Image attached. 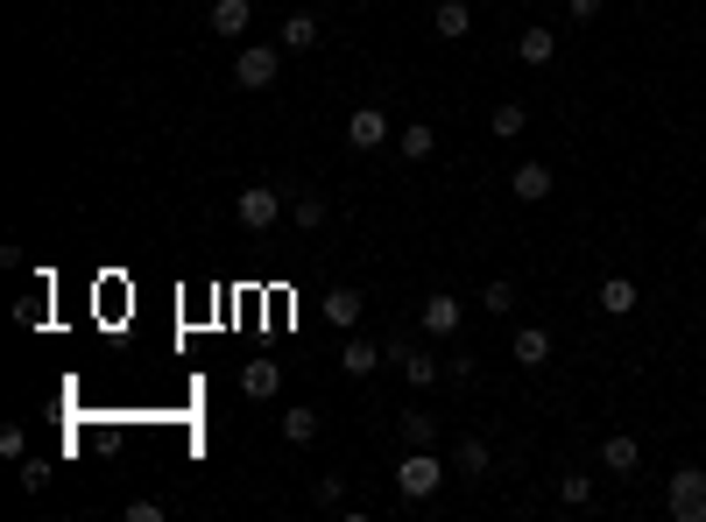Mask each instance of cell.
<instances>
[{
    "mask_svg": "<svg viewBox=\"0 0 706 522\" xmlns=\"http://www.w3.org/2000/svg\"><path fill=\"white\" fill-rule=\"evenodd\" d=\"M446 459H438V452H417V444H410V452H403V467H396V494H403V501H431L438 488H446Z\"/></svg>",
    "mask_w": 706,
    "mask_h": 522,
    "instance_id": "obj_1",
    "label": "cell"
},
{
    "mask_svg": "<svg viewBox=\"0 0 706 522\" xmlns=\"http://www.w3.org/2000/svg\"><path fill=\"white\" fill-rule=\"evenodd\" d=\"M664 515L672 522H706V467H678L664 480Z\"/></svg>",
    "mask_w": 706,
    "mask_h": 522,
    "instance_id": "obj_2",
    "label": "cell"
},
{
    "mask_svg": "<svg viewBox=\"0 0 706 522\" xmlns=\"http://www.w3.org/2000/svg\"><path fill=\"white\" fill-rule=\"evenodd\" d=\"M283 79V50L276 43H247L241 57H234V85L241 92H269Z\"/></svg>",
    "mask_w": 706,
    "mask_h": 522,
    "instance_id": "obj_3",
    "label": "cell"
},
{
    "mask_svg": "<svg viewBox=\"0 0 706 522\" xmlns=\"http://www.w3.org/2000/svg\"><path fill=\"white\" fill-rule=\"evenodd\" d=\"M381 354H389L396 367H403L410 389H438V375H446V360L431 354V346H410V339H381Z\"/></svg>",
    "mask_w": 706,
    "mask_h": 522,
    "instance_id": "obj_4",
    "label": "cell"
},
{
    "mask_svg": "<svg viewBox=\"0 0 706 522\" xmlns=\"http://www.w3.org/2000/svg\"><path fill=\"white\" fill-rule=\"evenodd\" d=\"M283 212H290V205H283V191H269V184H247L241 198H234V219L247 226V234H269Z\"/></svg>",
    "mask_w": 706,
    "mask_h": 522,
    "instance_id": "obj_5",
    "label": "cell"
},
{
    "mask_svg": "<svg viewBox=\"0 0 706 522\" xmlns=\"http://www.w3.org/2000/svg\"><path fill=\"white\" fill-rule=\"evenodd\" d=\"M417 325H424L431 339H452V332L467 325V304L452 297V289H431V297H424V311H417Z\"/></svg>",
    "mask_w": 706,
    "mask_h": 522,
    "instance_id": "obj_6",
    "label": "cell"
},
{
    "mask_svg": "<svg viewBox=\"0 0 706 522\" xmlns=\"http://www.w3.org/2000/svg\"><path fill=\"white\" fill-rule=\"evenodd\" d=\"M381 142H396L389 113H381V106H354V113H347V149H360V156H368V149H381Z\"/></svg>",
    "mask_w": 706,
    "mask_h": 522,
    "instance_id": "obj_7",
    "label": "cell"
},
{
    "mask_svg": "<svg viewBox=\"0 0 706 522\" xmlns=\"http://www.w3.org/2000/svg\"><path fill=\"white\" fill-rule=\"evenodd\" d=\"M601 467L615 473V480H628V473L643 467V444L628 438V431H607V438H601Z\"/></svg>",
    "mask_w": 706,
    "mask_h": 522,
    "instance_id": "obj_8",
    "label": "cell"
},
{
    "mask_svg": "<svg viewBox=\"0 0 706 522\" xmlns=\"http://www.w3.org/2000/svg\"><path fill=\"white\" fill-rule=\"evenodd\" d=\"M509 198L544 205L551 198V163H516V170H509Z\"/></svg>",
    "mask_w": 706,
    "mask_h": 522,
    "instance_id": "obj_9",
    "label": "cell"
},
{
    "mask_svg": "<svg viewBox=\"0 0 706 522\" xmlns=\"http://www.w3.org/2000/svg\"><path fill=\"white\" fill-rule=\"evenodd\" d=\"M360 311H368V297H360L354 283H332V289H326V325L354 332V325H360Z\"/></svg>",
    "mask_w": 706,
    "mask_h": 522,
    "instance_id": "obj_10",
    "label": "cell"
},
{
    "mask_svg": "<svg viewBox=\"0 0 706 522\" xmlns=\"http://www.w3.org/2000/svg\"><path fill=\"white\" fill-rule=\"evenodd\" d=\"M205 22H213L219 43H241L247 22H255V8H247V0H213V14H205Z\"/></svg>",
    "mask_w": 706,
    "mask_h": 522,
    "instance_id": "obj_11",
    "label": "cell"
},
{
    "mask_svg": "<svg viewBox=\"0 0 706 522\" xmlns=\"http://www.w3.org/2000/svg\"><path fill=\"white\" fill-rule=\"evenodd\" d=\"M381 360H389V354H381L375 339H360V332H354L347 346H339V375H354V381H368V375H375Z\"/></svg>",
    "mask_w": 706,
    "mask_h": 522,
    "instance_id": "obj_12",
    "label": "cell"
},
{
    "mask_svg": "<svg viewBox=\"0 0 706 522\" xmlns=\"http://www.w3.org/2000/svg\"><path fill=\"white\" fill-rule=\"evenodd\" d=\"M509 360H516V367H544V360H551V332H544V325H516Z\"/></svg>",
    "mask_w": 706,
    "mask_h": 522,
    "instance_id": "obj_13",
    "label": "cell"
},
{
    "mask_svg": "<svg viewBox=\"0 0 706 522\" xmlns=\"http://www.w3.org/2000/svg\"><path fill=\"white\" fill-rule=\"evenodd\" d=\"M241 389L255 396V402H276V396H283V367H276V360H247V367H241Z\"/></svg>",
    "mask_w": 706,
    "mask_h": 522,
    "instance_id": "obj_14",
    "label": "cell"
},
{
    "mask_svg": "<svg viewBox=\"0 0 706 522\" xmlns=\"http://www.w3.org/2000/svg\"><path fill=\"white\" fill-rule=\"evenodd\" d=\"M488 467H494L488 438H460V444H452V473H460V480H488Z\"/></svg>",
    "mask_w": 706,
    "mask_h": 522,
    "instance_id": "obj_15",
    "label": "cell"
},
{
    "mask_svg": "<svg viewBox=\"0 0 706 522\" xmlns=\"http://www.w3.org/2000/svg\"><path fill=\"white\" fill-rule=\"evenodd\" d=\"M516 57H523V64H530V71H544V64H551V57H559V35H551L544 22H530V29L516 35Z\"/></svg>",
    "mask_w": 706,
    "mask_h": 522,
    "instance_id": "obj_16",
    "label": "cell"
},
{
    "mask_svg": "<svg viewBox=\"0 0 706 522\" xmlns=\"http://www.w3.org/2000/svg\"><path fill=\"white\" fill-rule=\"evenodd\" d=\"M318 35H326V29H318L311 8H290V14H283V50H318Z\"/></svg>",
    "mask_w": 706,
    "mask_h": 522,
    "instance_id": "obj_17",
    "label": "cell"
},
{
    "mask_svg": "<svg viewBox=\"0 0 706 522\" xmlns=\"http://www.w3.org/2000/svg\"><path fill=\"white\" fill-rule=\"evenodd\" d=\"M396 149H403V163H431V149H438V127H431V121H410V127H396Z\"/></svg>",
    "mask_w": 706,
    "mask_h": 522,
    "instance_id": "obj_18",
    "label": "cell"
},
{
    "mask_svg": "<svg viewBox=\"0 0 706 522\" xmlns=\"http://www.w3.org/2000/svg\"><path fill=\"white\" fill-rule=\"evenodd\" d=\"M431 29L446 35V43H460V35L473 29V8H467V0H438V8H431Z\"/></svg>",
    "mask_w": 706,
    "mask_h": 522,
    "instance_id": "obj_19",
    "label": "cell"
},
{
    "mask_svg": "<svg viewBox=\"0 0 706 522\" xmlns=\"http://www.w3.org/2000/svg\"><path fill=\"white\" fill-rule=\"evenodd\" d=\"M396 431H403V444H417V452H438V417L431 410H403Z\"/></svg>",
    "mask_w": 706,
    "mask_h": 522,
    "instance_id": "obj_20",
    "label": "cell"
},
{
    "mask_svg": "<svg viewBox=\"0 0 706 522\" xmlns=\"http://www.w3.org/2000/svg\"><path fill=\"white\" fill-rule=\"evenodd\" d=\"M636 304H643V297H636V283H628V276H607V283H601V311H607V318H628Z\"/></svg>",
    "mask_w": 706,
    "mask_h": 522,
    "instance_id": "obj_21",
    "label": "cell"
},
{
    "mask_svg": "<svg viewBox=\"0 0 706 522\" xmlns=\"http://www.w3.org/2000/svg\"><path fill=\"white\" fill-rule=\"evenodd\" d=\"M488 127H494V142H516V134L530 127V106H523V100H502V106H494V121H488Z\"/></svg>",
    "mask_w": 706,
    "mask_h": 522,
    "instance_id": "obj_22",
    "label": "cell"
},
{
    "mask_svg": "<svg viewBox=\"0 0 706 522\" xmlns=\"http://www.w3.org/2000/svg\"><path fill=\"white\" fill-rule=\"evenodd\" d=\"M283 438H290V444L318 438V410H311V402H290V410H283Z\"/></svg>",
    "mask_w": 706,
    "mask_h": 522,
    "instance_id": "obj_23",
    "label": "cell"
},
{
    "mask_svg": "<svg viewBox=\"0 0 706 522\" xmlns=\"http://www.w3.org/2000/svg\"><path fill=\"white\" fill-rule=\"evenodd\" d=\"M290 219L304 226V234H318V226H326V219H332V205H326V198H318V191H304V198H290Z\"/></svg>",
    "mask_w": 706,
    "mask_h": 522,
    "instance_id": "obj_24",
    "label": "cell"
},
{
    "mask_svg": "<svg viewBox=\"0 0 706 522\" xmlns=\"http://www.w3.org/2000/svg\"><path fill=\"white\" fill-rule=\"evenodd\" d=\"M481 311H488V318H509V311H516V283H509V276H488Z\"/></svg>",
    "mask_w": 706,
    "mask_h": 522,
    "instance_id": "obj_25",
    "label": "cell"
},
{
    "mask_svg": "<svg viewBox=\"0 0 706 522\" xmlns=\"http://www.w3.org/2000/svg\"><path fill=\"white\" fill-rule=\"evenodd\" d=\"M559 501H565V509H586V501H594V480H586V473H565V480H559Z\"/></svg>",
    "mask_w": 706,
    "mask_h": 522,
    "instance_id": "obj_26",
    "label": "cell"
},
{
    "mask_svg": "<svg viewBox=\"0 0 706 522\" xmlns=\"http://www.w3.org/2000/svg\"><path fill=\"white\" fill-rule=\"evenodd\" d=\"M311 501H318V509H347V480H339V473H326V480L311 488Z\"/></svg>",
    "mask_w": 706,
    "mask_h": 522,
    "instance_id": "obj_27",
    "label": "cell"
},
{
    "mask_svg": "<svg viewBox=\"0 0 706 522\" xmlns=\"http://www.w3.org/2000/svg\"><path fill=\"white\" fill-rule=\"evenodd\" d=\"M29 452V431L22 423H8V431H0V459H22Z\"/></svg>",
    "mask_w": 706,
    "mask_h": 522,
    "instance_id": "obj_28",
    "label": "cell"
},
{
    "mask_svg": "<svg viewBox=\"0 0 706 522\" xmlns=\"http://www.w3.org/2000/svg\"><path fill=\"white\" fill-rule=\"evenodd\" d=\"M22 488H29V494L50 488V467H43V459H22Z\"/></svg>",
    "mask_w": 706,
    "mask_h": 522,
    "instance_id": "obj_29",
    "label": "cell"
},
{
    "mask_svg": "<svg viewBox=\"0 0 706 522\" xmlns=\"http://www.w3.org/2000/svg\"><path fill=\"white\" fill-rule=\"evenodd\" d=\"M607 0H565V22H601Z\"/></svg>",
    "mask_w": 706,
    "mask_h": 522,
    "instance_id": "obj_30",
    "label": "cell"
},
{
    "mask_svg": "<svg viewBox=\"0 0 706 522\" xmlns=\"http://www.w3.org/2000/svg\"><path fill=\"white\" fill-rule=\"evenodd\" d=\"M699 234H706V212H699Z\"/></svg>",
    "mask_w": 706,
    "mask_h": 522,
    "instance_id": "obj_31",
    "label": "cell"
}]
</instances>
